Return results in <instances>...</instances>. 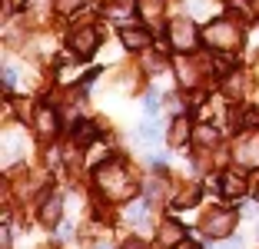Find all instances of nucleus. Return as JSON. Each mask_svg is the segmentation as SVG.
I'll use <instances>...</instances> for the list:
<instances>
[{"mask_svg":"<svg viewBox=\"0 0 259 249\" xmlns=\"http://www.w3.org/2000/svg\"><path fill=\"white\" fill-rule=\"evenodd\" d=\"M146 213H150V206H146V203H130L126 210H123V216H126V223L140 226V223H146Z\"/></svg>","mask_w":259,"mask_h":249,"instance_id":"obj_17","label":"nucleus"},{"mask_svg":"<svg viewBox=\"0 0 259 249\" xmlns=\"http://www.w3.org/2000/svg\"><path fill=\"white\" fill-rule=\"evenodd\" d=\"M229 10L239 20H252V0H229Z\"/></svg>","mask_w":259,"mask_h":249,"instance_id":"obj_19","label":"nucleus"},{"mask_svg":"<svg viewBox=\"0 0 259 249\" xmlns=\"http://www.w3.org/2000/svg\"><path fill=\"white\" fill-rule=\"evenodd\" d=\"M190 136H193L190 123L176 116V120H173V127H169V143H173V146H183V143H190Z\"/></svg>","mask_w":259,"mask_h":249,"instance_id":"obj_13","label":"nucleus"},{"mask_svg":"<svg viewBox=\"0 0 259 249\" xmlns=\"http://www.w3.org/2000/svg\"><path fill=\"white\" fill-rule=\"evenodd\" d=\"M246 189H249V183H246V176L239 173V170H223L220 173V193L229 199H243Z\"/></svg>","mask_w":259,"mask_h":249,"instance_id":"obj_7","label":"nucleus"},{"mask_svg":"<svg viewBox=\"0 0 259 249\" xmlns=\"http://www.w3.org/2000/svg\"><path fill=\"white\" fill-rule=\"evenodd\" d=\"M216 140H220V133H216L213 123H199V127H193V143L196 146H213Z\"/></svg>","mask_w":259,"mask_h":249,"instance_id":"obj_12","label":"nucleus"},{"mask_svg":"<svg viewBox=\"0 0 259 249\" xmlns=\"http://www.w3.org/2000/svg\"><path fill=\"white\" fill-rule=\"evenodd\" d=\"M97 249H110V246H97Z\"/></svg>","mask_w":259,"mask_h":249,"instance_id":"obj_26","label":"nucleus"},{"mask_svg":"<svg viewBox=\"0 0 259 249\" xmlns=\"http://www.w3.org/2000/svg\"><path fill=\"white\" fill-rule=\"evenodd\" d=\"M120 44L126 47V50H133V53H143L146 47L153 44V37H150L146 27H123L120 30Z\"/></svg>","mask_w":259,"mask_h":249,"instance_id":"obj_9","label":"nucleus"},{"mask_svg":"<svg viewBox=\"0 0 259 249\" xmlns=\"http://www.w3.org/2000/svg\"><path fill=\"white\" fill-rule=\"evenodd\" d=\"M137 136H140V140H160L163 130H160V123H156V120H146V123H140Z\"/></svg>","mask_w":259,"mask_h":249,"instance_id":"obj_20","label":"nucleus"},{"mask_svg":"<svg viewBox=\"0 0 259 249\" xmlns=\"http://www.w3.org/2000/svg\"><path fill=\"white\" fill-rule=\"evenodd\" d=\"M186 242V229L180 226V223H173V219H166L160 226V233H156V246L160 249H176Z\"/></svg>","mask_w":259,"mask_h":249,"instance_id":"obj_8","label":"nucleus"},{"mask_svg":"<svg viewBox=\"0 0 259 249\" xmlns=\"http://www.w3.org/2000/svg\"><path fill=\"white\" fill-rule=\"evenodd\" d=\"M100 40H103V33H100L97 27H76V30L70 33V53H73V57H90L100 47Z\"/></svg>","mask_w":259,"mask_h":249,"instance_id":"obj_6","label":"nucleus"},{"mask_svg":"<svg viewBox=\"0 0 259 249\" xmlns=\"http://www.w3.org/2000/svg\"><path fill=\"white\" fill-rule=\"evenodd\" d=\"M236 159H239V163H259V136H256V140H246V143H239Z\"/></svg>","mask_w":259,"mask_h":249,"instance_id":"obj_15","label":"nucleus"},{"mask_svg":"<svg viewBox=\"0 0 259 249\" xmlns=\"http://www.w3.org/2000/svg\"><path fill=\"white\" fill-rule=\"evenodd\" d=\"M137 10H140V17H143V20H156V17L163 14V0H140Z\"/></svg>","mask_w":259,"mask_h":249,"instance_id":"obj_18","label":"nucleus"},{"mask_svg":"<svg viewBox=\"0 0 259 249\" xmlns=\"http://www.w3.org/2000/svg\"><path fill=\"white\" fill-rule=\"evenodd\" d=\"M100 136V127H93L90 120H80L73 130H70V143L73 146H93Z\"/></svg>","mask_w":259,"mask_h":249,"instance_id":"obj_11","label":"nucleus"},{"mask_svg":"<svg viewBox=\"0 0 259 249\" xmlns=\"http://www.w3.org/2000/svg\"><path fill=\"white\" fill-rule=\"evenodd\" d=\"M176 249H199L196 242H183V246H176Z\"/></svg>","mask_w":259,"mask_h":249,"instance_id":"obj_23","label":"nucleus"},{"mask_svg":"<svg viewBox=\"0 0 259 249\" xmlns=\"http://www.w3.org/2000/svg\"><path fill=\"white\" fill-rule=\"evenodd\" d=\"M166 33H169L173 50L183 53V57H186V53H196L199 40H203V30H196V23H193L190 17H176V20H169Z\"/></svg>","mask_w":259,"mask_h":249,"instance_id":"obj_3","label":"nucleus"},{"mask_svg":"<svg viewBox=\"0 0 259 249\" xmlns=\"http://www.w3.org/2000/svg\"><path fill=\"white\" fill-rule=\"evenodd\" d=\"M80 7V0H57V14H63V17H73V10Z\"/></svg>","mask_w":259,"mask_h":249,"instance_id":"obj_22","label":"nucleus"},{"mask_svg":"<svg viewBox=\"0 0 259 249\" xmlns=\"http://www.w3.org/2000/svg\"><path fill=\"white\" fill-rule=\"evenodd\" d=\"M60 196H47L44 203H40V219H44V223H50V226H54L57 219H60Z\"/></svg>","mask_w":259,"mask_h":249,"instance_id":"obj_14","label":"nucleus"},{"mask_svg":"<svg viewBox=\"0 0 259 249\" xmlns=\"http://www.w3.org/2000/svg\"><path fill=\"white\" fill-rule=\"evenodd\" d=\"M233 229H236V210L216 206V210H209L203 216V233L209 239H226V236H233Z\"/></svg>","mask_w":259,"mask_h":249,"instance_id":"obj_4","label":"nucleus"},{"mask_svg":"<svg viewBox=\"0 0 259 249\" xmlns=\"http://www.w3.org/2000/svg\"><path fill=\"white\" fill-rule=\"evenodd\" d=\"M236 130H259V106H246L236 116Z\"/></svg>","mask_w":259,"mask_h":249,"instance_id":"obj_16","label":"nucleus"},{"mask_svg":"<svg viewBox=\"0 0 259 249\" xmlns=\"http://www.w3.org/2000/svg\"><path fill=\"white\" fill-rule=\"evenodd\" d=\"M93 183H97L100 196L110 199V203H126L130 196L140 193V180L133 176V170L123 159H110V163L97 166L93 170Z\"/></svg>","mask_w":259,"mask_h":249,"instance_id":"obj_1","label":"nucleus"},{"mask_svg":"<svg viewBox=\"0 0 259 249\" xmlns=\"http://www.w3.org/2000/svg\"><path fill=\"white\" fill-rule=\"evenodd\" d=\"M203 44L213 53H233L246 44V33H243V27L233 23V20H209L203 27Z\"/></svg>","mask_w":259,"mask_h":249,"instance_id":"obj_2","label":"nucleus"},{"mask_svg":"<svg viewBox=\"0 0 259 249\" xmlns=\"http://www.w3.org/2000/svg\"><path fill=\"white\" fill-rule=\"evenodd\" d=\"M126 249H143V246H140V242H130V246Z\"/></svg>","mask_w":259,"mask_h":249,"instance_id":"obj_25","label":"nucleus"},{"mask_svg":"<svg viewBox=\"0 0 259 249\" xmlns=\"http://www.w3.org/2000/svg\"><path fill=\"white\" fill-rule=\"evenodd\" d=\"M252 196H256V199H259V180H256V186H252Z\"/></svg>","mask_w":259,"mask_h":249,"instance_id":"obj_24","label":"nucleus"},{"mask_svg":"<svg viewBox=\"0 0 259 249\" xmlns=\"http://www.w3.org/2000/svg\"><path fill=\"white\" fill-rule=\"evenodd\" d=\"M137 10V4L133 0H107L103 7H100V14L107 17V20H113V23H126V17Z\"/></svg>","mask_w":259,"mask_h":249,"instance_id":"obj_10","label":"nucleus"},{"mask_svg":"<svg viewBox=\"0 0 259 249\" xmlns=\"http://www.w3.org/2000/svg\"><path fill=\"white\" fill-rule=\"evenodd\" d=\"M33 130H37L40 140H54L60 133V116H57L54 106H47V103L33 106Z\"/></svg>","mask_w":259,"mask_h":249,"instance_id":"obj_5","label":"nucleus"},{"mask_svg":"<svg viewBox=\"0 0 259 249\" xmlns=\"http://www.w3.org/2000/svg\"><path fill=\"white\" fill-rule=\"evenodd\" d=\"M160 103H163V100H160V93H156V90L143 97V110H146V113H156V110H160Z\"/></svg>","mask_w":259,"mask_h":249,"instance_id":"obj_21","label":"nucleus"}]
</instances>
